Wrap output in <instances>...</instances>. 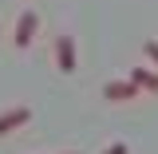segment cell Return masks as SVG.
Wrapping results in <instances>:
<instances>
[{"label":"cell","mask_w":158,"mask_h":154,"mask_svg":"<svg viewBox=\"0 0 158 154\" xmlns=\"http://www.w3.org/2000/svg\"><path fill=\"white\" fill-rule=\"evenodd\" d=\"M63 154H67V150H63Z\"/></svg>","instance_id":"8"},{"label":"cell","mask_w":158,"mask_h":154,"mask_svg":"<svg viewBox=\"0 0 158 154\" xmlns=\"http://www.w3.org/2000/svg\"><path fill=\"white\" fill-rule=\"evenodd\" d=\"M56 67L59 71H75V40L67 36H56Z\"/></svg>","instance_id":"2"},{"label":"cell","mask_w":158,"mask_h":154,"mask_svg":"<svg viewBox=\"0 0 158 154\" xmlns=\"http://www.w3.org/2000/svg\"><path fill=\"white\" fill-rule=\"evenodd\" d=\"M99 154H131V146H127V142H111L107 150H99Z\"/></svg>","instance_id":"6"},{"label":"cell","mask_w":158,"mask_h":154,"mask_svg":"<svg viewBox=\"0 0 158 154\" xmlns=\"http://www.w3.org/2000/svg\"><path fill=\"white\" fill-rule=\"evenodd\" d=\"M138 87L131 79H111V83H103V99H111V103H123V99H135Z\"/></svg>","instance_id":"3"},{"label":"cell","mask_w":158,"mask_h":154,"mask_svg":"<svg viewBox=\"0 0 158 154\" xmlns=\"http://www.w3.org/2000/svg\"><path fill=\"white\" fill-rule=\"evenodd\" d=\"M131 83H135L138 91H158V71H150V67H131Z\"/></svg>","instance_id":"5"},{"label":"cell","mask_w":158,"mask_h":154,"mask_svg":"<svg viewBox=\"0 0 158 154\" xmlns=\"http://www.w3.org/2000/svg\"><path fill=\"white\" fill-rule=\"evenodd\" d=\"M32 119V107H8V111H0V135H8V131H16Z\"/></svg>","instance_id":"4"},{"label":"cell","mask_w":158,"mask_h":154,"mask_svg":"<svg viewBox=\"0 0 158 154\" xmlns=\"http://www.w3.org/2000/svg\"><path fill=\"white\" fill-rule=\"evenodd\" d=\"M36 28H40V16L36 12H32V8H24V12H20V20H16V48H28V44H32V40H36Z\"/></svg>","instance_id":"1"},{"label":"cell","mask_w":158,"mask_h":154,"mask_svg":"<svg viewBox=\"0 0 158 154\" xmlns=\"http://www.w3.org/2000/svg\"><path fill=\"white\" fill-rule=\"evenodd\" d=\"M146 56H150V63H158V40H146V48H142Z\"/></svg>","instance_id":"7"}]
</instances>
